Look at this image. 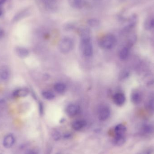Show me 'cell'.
Wrapping results in <instances>:
<instances>
[{
    "label": "cell",
    "mask_w": 154,
    "mask_h": 154,
    "mask_svg": "<svg viewBox=\"0 0 154 154\" xmlns=\"http://www.w3.org/2000/svg\"><path fill=\"white\" fill-rule=\"evenodd\" d=\"M74 47V42L73 40L69 38H64L59 43V50L63 54H66L69 53L72 51Z\"/></svg>",
    "instance_id": "1"
},
{
    "label": "cell",
    "mask_w": 154,
    "mask_h": 154,
    "mask_svg": "<svg viewBox=\"0 0 154 154\" xmlns=\"http://www.w3.org/2000/svg\"><path fill=\"white\" fill-rule=\"evenodd\" d=\"M81 48L84 56L89 57L92 56L93 54V47L90 37L82 38Z\"/></svg>",
    "instance_id": "2"
},
{
    "label": "cell",
    "mask_w": 154,
    "mask_h": 154,
    "mask_svg": "<svg viewBox=\"0 0 154 154\" xmlns=\"http://www.w3.org/2000/svg\"><path fill=\"white\" fill-rule=\"evenodd\" d=\"M116 43V39L115 36L111 34L106 35L100 41V45L105 49H110L115 47Z\"/></svg>",
    "instance_id": "3"
},
{
    "label": "cell",
    "mask_w": 154,
    "mask_h": 154,
    "mask_svg": "<svg viewBox=\"0 0 154 154\" xmlns=\"http://www.w3.org/2000/svg\"><path fill=\"white\" fill-rule=\"evenodd\" d=\"M110 110L108 107L106 106L101 107L98 112V119L101 121L106 120L110 116Z\"/></svg>",
    "instance_id": "4"
},
{
    "label": "cell",
    "mask_w": 154,
    "mask_h": 154,
    "mask_svg": "<svg viewBox=\"0 0 154 154\" xmlns=\"http://www.w3.org/2000/svg\"><path fill=\"white\" fill-rule=\"evenodd\" d=\"M140 133L144 136H149L154 133V125L152 124L144 125L140 129Z\"/></svg>",
    "instance_id": "5"
},
{
    "label": "cell",
    "mask_w": 154,
    "mask_h": 154,
    "mask_svg": "<svg viewBox=\"0 0 154 154\" xmlns=\"http://www.w3.org/2000/svg\"><path fill=\"white\" fill-rule=\"evenodd\" d=\"M11 76L10 68L6 66H3L0 67V80L2 81L8 80Z\"/></svg>",
    "instance_id": "6"
},
{
    "label": "cell",
    "mask_w": 154,
    "mask_h": 154,
    "mask_svg": "<svg viewBox=\"0 0 154 154\" xmlns=\"http://www.w3.org/2000/svg\"><path fill=\"white\" fill-rule=\"evenodd\" d=\"M15 139L11 134H9L5 137L3 141V145L5 148L11 147L15 143Z\"/></svg>",
    "instance_id": "7"
},
{
    "label": "cell",
    "mask_w": 154,
    "mask_h": 154,
    "mask_svg": "<svg viewBox=\"0 0 154 154\" xmlns=\"http://www.w3.org/2000/svg\"><path fill=\"white\" fill-rule=\"evenodd\" d=\"M113 101L117 106H122L125 102V96L122 93H116L113 97Z\"/></svg>",
    "instance_id": "8"
},
{
    "label": "cell",
    "mask_w": 154,
    "mask_h": 154,
    "mask_svg": "<svg viewBox=\"0 0 154 154\" xmlns=\"http://www.w3.org/2000/svg\"><path fill=\"white\" fill-rule=\"evenodd\" d=\"M143 99V96L140 91H134L132 92L131 95V100L135 105L140 104Z\"/></svg>",
    "instance_id": "9"
},
{
    "label": "cell",
    "mask_w": 154,
    "mask_h": 154,
    "mask_svg": "<svg viewBox=\"0 0 154 154\" xmlns=\"http://www.w3.org/2000/svg\"><path fill=\"white\" fill-rule=\"evenodd\" d=\"M66 113L69 116L74 117L76 116L79 111V106L75 104H70L66 108Z\"/></svg>",
    "instance_id": "10"
},
{
    "label": "cell",
    "mask_w": 154,
    "mask_h": 154,
    "mask_svg": "<svg viewBox=\"0 0 154 154\" xmlns=\"http://www.w3.org/2000/svg\"><path fill=\"white\" fill-rule=\"evenodd\" d=\"M29 94V90L26 88H19L14 91V96L18 98L25 97Z\"/></svg>",
    "instance_id": "11"
},
{
    "label": "cell",
    "mask_w": 154,
    "mask_h": 154,
    "mask_svg": "<svg viewBox=\"0 0 154 154\" xmlns=\"http://www.w3.org/2000/svg\"><path fill=\"white\" fill-rule=\"evenodd\" d=\"M87 125V122L84 120H77L74 121L72 124L73 129L76 131H79L84 128Z\"/></svg>",
    "instance_id": "12"
},
{
    "label": "cell",
    "mask_w": 154,
    "mask_h": 154,
    "mask_svg": "<svg viewBox=\"0 0 154 154\" xmlns=\"http://www.w3.org/2000/svg\"><path fill=\"white\" fill-rule=\"evenodd\" d=\"M16 53L17 56L22 59L25 58L29 55V50L23 47H18L16 49Z\"/></svg>",
    "instance_id": "13"
},
{
    "label": "cell",
    "mask_w": 154,
    "mask_h": 154,
    "mask_svg": "<svg viewBox=\"0 0 154 154\" xmlns=\"http://www.w3.org/2000/svg\"><path fill=\"white\" fill-rule=\"evenodd\" d=\"M125 142L126 137L125 135H116L113 140V144L116 146H121Z\"/></svg>",
    "instance_id": "14"
},
{
    "label": "cell",
    "mask_w": 154,
    "mask_h": 154,
    "mask_svg": "<svg viewBox=\"0 0 154 154\" xmlns=\"http://www.w3.org/2000/svg\"><path fill=\"white\" fill-rule=\"evenodd\" d=\"M126 130V127L125 125L119 124L115 127V134L116 135H125Z\"/></svg>",
    "instance_id": "15"
},
{
    "label": "cell",
    "mask_w": 154,
    "mask_h": 154,
    "mask_svg": "<svg viewBox=\"0 0 154 154\" xmlns=\"http://www.w3.org/2000/svg\"><path fill=\"white\" fill-rule=\"evenodd\" d=\"M129 55V49L127 47H124L120 50L119 53V57L121 60H125Z\"/></svg>",
    "instance_id": "16"
},
{
    "label": "cell",
    "mask_w": 154,
    "mask_h": 154,
    "mask_svg": "<svg viewBox=\"0 0 154 154\" xmlns=\"http://www.w3.org/2000/svg\"><path fill=\"white\" fill-rule=\"evenodd\" d=\"M54 89L57 93H63L66 91V85L62 82H57L54 85Z\"/></svg>",
    "instance_id": "17"
},
{
    "label": "cell",
    "mask_w": 154,
    "mask_h": 154,
    "mask_svg": "<svg viewBox=\"0 0 154 154\" xmlns=\"http://www.w3.org/2000/svg\"><path fill=\"white\" fill-rule=\"evenodd\" d=\"M145 27L147 30L154 29V17H151L147 19L145 23Z\"/></svg>",
    "instance_id": "18"
},
{
    "label": "cell",
    "mask_w": 154,
    "mask_h": 154,
    "mask_svg": "<svg viewBox=\"0 0 154 154\" xmlns=\"http://www.w3.org/2000/svg\"><path fill=\"white\" fill-rule=\"evenodd\" d=\"M42 97L48 100H51L55 98V95L50 91H44L42 93Z\"/></svg>",
    "instance_id": "19"
},
{
    "label": "cell",
    "mask_w": 154,
    "mask_h": 154,
    "mask_svg": "<svg viewBox=\"0 0 154 154\" xmlns=\"http://www.w3.org/2000/svg\"><path fill=\"white\" fill-rule=\"evenodd\" d=\"M51 136H52V138L55 141H59L60 140L61 137V134L57 130L52 131Z\"/></svg>",
    "instance_id": "20"
},
{
    "label": "cell",
    "mask_w": 154,
    "mask_h": 154,
    "mask_svg": "<svg viewBox=\"0 0 154 154\" xmlns=\"http://www.w3.org/2000/svg\"><path fill=\"white\" fill-rule=\"evenodd\" d=\"M148 106L152 111H154V97H152L148 101Z\"/></svg>",
    "instance_id": "21"
},
{
    "label": "cell",
    "mask_w": 154,
    "mask_h": 154,
    "mask_svg": "<svg viewBox=\"0 0 154 154\" xmlns=\"http://www.w3.org/2000/svg\"><path fill=\"white\" fill-rule=\"evenodd\" d=\"M25 154H39V151L36 149H30Z\"/></svg>",
    "instance_id": "22"
},
{
    "label": "cell",
    "mask_w": 154,
    "mask_h": 154,
    "mask_svg": "<svg viewBox=\"0 0 154 154\" xmlns=\"http://www.w3.org/2000/svg\"></svg>",
    "instance_id": "23"
},
{
    "label": "cell",
    "mask_w": 154,
    "mask_h": 154,
    "mask_svg": "<svg viewBox=\"0 0 154 154\" xmlns=\"http://www.w3.org/2000/svg\"></svg>",
    "instance_id": "24"
}]
</instances>
